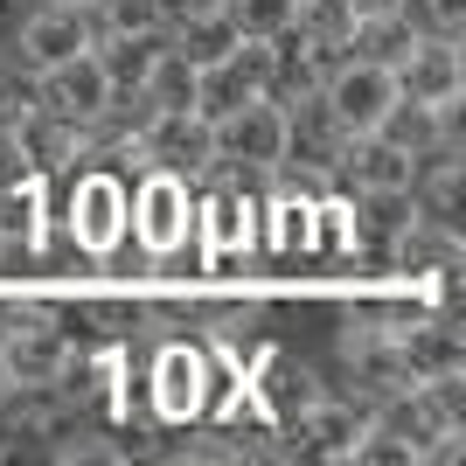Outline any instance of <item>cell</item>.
Here are the masks:
<instances>
[{"instance_id": "cell-29", "label": "cell", "mask_w": 466, "mask_h": 466, "mask_svg": "<svg viewBox=\"0 0 466 466\" xmlns=\"http://www.w3.org/2000/svg\"><path fill=\"white\" fill-rule=\"evenodd\" d=\"M7 390H15V376H7V355H0V397H7Z\"/></svg>"}, {"instance_id": "cell-4", "label": "cell", "mask_w": 466, "mask_h": 466, "mask_svg": "<svg viewBox=\"0 0 466 466\" xmlns=\"http://www.w3.org/2000/svg\"><path fill=\"white\" fill-rule=\"evenodd\" d=\"M216 167H230V175H279L286 167V105L272 91L244 97L216 118Z\"/></svg>"}, {"instance_id": "cell-15", "label": "cell", "mask_w": 466, "mask_h": 466, "mask_svg": "<svg viewBox=\"0 0 466 466\" xmlns=\"http://www.w3.org/2000/svg\"><path fill=\"white\" fill-rule=\"evenodd\" d=\"M244 383H251L258 410H265V418H279V425H286V418H299L313 397H328V390H320V376H313L307 362H292V355H272V349H265V362H258Z\"/></svg>"}, {"instance_id": "cell-28", "label": "cell", "mask_w": 466, "mask_h": 466, "mask_svg": "<svg viewBox=\"0 0 466 466\" xmlns=\"http://www.w3.org/2000/svg\"><path fill=\"white\" fill-rule=\"evenodd\" d=\"M349 7V21H370V15H404L410 0H341Z\"/></svg>"}, {"instance_id": "cell-6", "label": "cell", "mask_w": 466, "mask_h": 466, "mask_svg": "<svg viewBox=\"0 0 466 466\" xmlns=\"http://www.w3.org/2000/svg\"><path fill=\"white\" fill-rule=\"evenodd\" d=\"M97 42V28H91V0H42L35 15L21 21V35H15V63L21 70H56V63H70V56H84Z\"/></svg>"}, {"instance_id": "cell-30", "label": "cell", "mask_w": 466, "mask_h": 466, "mask_svg": "<svg viewBox=\"0 0 466 466\" xmlns=\"http://www.w3.org/2000/svg\"><path fill=\"white\" fill-rule=\"evenodd\" d=\"M0 258H7V244H0Z\"/></svg>"}, {"instance_id": "cell-5", "label": "cell", "mask_w": 466, "mask_h": 466, "mask_svg": "<svg viewBox=\"0 0 466 466\" xmlns=\"http://www.w3.org/2000/svg\"><path fill=\"white\" fill-rule=\"evenodd\" d=\"M320 105L341 118V133H376V126H383V112L397 105V70L349 49V56L320 77Z\"/></svg>"}, {"instance_id": "cell-3", "label": "cell", "mask_w": 466, "mask_h": 466, "mask_svg": "<svg viewBox=\"0 0 466 466\" xmlns=\"http://www.w3.org/2000/svg\"><path fill=\"white\" fill-rule=\"evenodd\" d=\"M139 167H167L181 181H209L216 175V118L195 105H154V118L133 139Z\"/></svg>"}, {"instance_id": "cell-9", "label": "cell", "mask_w": 466, "mask_h": 466, "mask_svg": "<svg viewBox=\"0 0 466 466\" xmlns=\"http://www.w3.org/2000/svg\"><path fill=\"white\" fill-rule=\"evenodd\" d=\"M466 265V244L460 230H452L446 216H425V209H410L397 230H390V272H404V286H418V279L431 272H460Z\"/></svg>"}, {"instance_id": "cell-22", "label": "cell", "mask_w": 466, "mask_h": 466, "mask_svg": "<svg viewBox=\"0 0 466 466\" xmlns=\"http://www.w3.org/2000/svg\"><path fill=\"white\" fill-rule=\"evenodd\" d=\"M139 91L154 97V105H195V63H181L167 49V35H160V56H154V70H147Z\"/></svg>"}, {"instance_id": "cell-2", "label": "cell", "mask_w": 466, "mask_h": 466, "mask_svg": "<svg viewBox=\"0 0 466 466\" xmlns=\"http://www.w3.org/2000/svg\"><path fill=\"white\" fill-rule=\"evenodd\" d=\"M126 237L147 258L188 244L195 237V181L167 175V167H139V181L126 188Z\"/></svg>"}, {"instance_id": "cell-8", "label": "cell", "mask_w": 466, "mask_h": 466, "mask_svg": "<svg viewBox=\"0 0 466 466\" xmlns=\"http://www.w3.org/2000/svg\"><path fill=\"white\" fill-rule=\"evenodd\" d=\"M334 349H341V362H349L355 390L362 397H390V390H410V370H404V355H397V334H383L376 320H362V313H341V328H334Z\"/></svg>"}, {"instance_id": "cell-11", "label": "cell", "mask_w": 466, "mask_h": 466, "mask_svg": "<svg viewBox=\"0 0 466 466\" xmlns=\"http://www.w3.org/2000/svg\"><path fill=\"white\" fill-rule=\"evenodd\" d=\"M397 91L418 97V105H452V97H466V56H460V35L431 28V35L410 42V56L397 63Z\"/></svg>"}, {"instance_id": "cell-19", "label": "cell", "mask_w": 466, "mask_h": 466, "mask_svg": "<svg viewBox=\"0 0 466 466\" xmlns=\"http://www.w3.org/2000/svg\"><path fill=\"white\" fill-rule=\"evenodd\" d=\"M418 35H425V28L410 21V7H404V15H370V21H349V49H355V56L390 63V70H397V63L410 56V42H418Z\"/></svg>"}, {"instance_id": "cell-13", "label": "cell", "mask_w": 466, "mask_h": 466, "mask_svg": "<svg viewBox=\"0 0 466 466\" xmlns=\"http://www.w3.org/2000/svg\"><path fill=\"white\" fill-rule=\"evenodd\" d=\"M410 175H418V154L390 147L383 133H355L341 154V181H355V195L370 202H410Z\"/></svg>"}, {"instance_id": "cell-25", "label": "cell", "mask_w": 466, "mask_h": 466, "mask_svg": "<svg viewBox=\"0 0 466 466\" xmlns=\"http://www.w3.org/2000/svg\"><path fill=\"white\" fill-rule=\"evenodd\" d=\"M15 181H35V175H28V160H21V139L0 126V188H15Z\"/></svg>"}, {"instance_id": "cell-14", "label": "cell", "mask_w": 466, "mask_h": 466, "mask_svg": "<svg viewBox=\"0 0 466 466\" xmlns=\"http://www.w3.org/2000/svg\"><path fill=\"white\" fill-rule=\"evenodd\" d=\"M397 355H404L410 383H439V376H466V334L452 313H418L404 334H397Z\"/></svg>"}, {"instance_id": "cell-1", "label": "cell", "mask_w": 466, "mask_h": 466, "mask_svg": "<svg viewBox=\"0 0 466 466\" xmlns=\"http://www.w3.org/2000/svg\"><path fill=\"white\" fill-rule=\"evenodd\" d=\"M63 237L77 244L84 258H105L126 244V175L112 160H91V167H70V202H63Z\"/></svg>"}, {"instance_id": "cell-27", "label": "cell", "mask_w": 466, "mask_h": 466, "mask_svg": "<svg viewBox=\"0 0 466 466\" xmlns=\"http://www.w3.org/2000/svg\"><path fill=\"white\" fill-rule=\"evenodd\" d=\"M425 15H431V28L460 35V28H466V0H425Z\"/></svg>"}, {"instance_id": "cell-10", "label": "cell", "mask_w": 466, "mask_h": 466, "mask_svg": "<svg viewBox=\"0 0 466 466\" xmlns=\"http://www.w3.org/2000/svg\"><path fill=\"white\" fill-rule=\"evenodd\" d=\"M147 383H154V418H167V425H188V418H202V404H209V355L188 349V341H167V349L154 355V370H147Z\"/></svg>"}, {"instance_id": "cell-26", "label": "cell", "mask_w": 466, "mask_h": 466, "mask_svg": "<svg viewBox=\"0 0 466 466\" xmlns=\"http://www.w3.org/2000/svg\"><path fill=\"white\" fill-rule=\"evenodd\" d=\"M223 0H160V35L167 28H181V21H195V15H216Z\"/></svg>"}, {"instance_id": "cell-17", "label": "cell", "mask_w": 466, "mask_h": 466, "mask_svg": "<svg viewBox=\"0 0 466 466\" xmlns=\"http://www.w3.org/2000/svg\"><path fill=\"white\" fill-rule=\"evenodd\" d=\"M15 139H21V160H28V175L35 181H49V175H70V167H77L84 160V147H77V126H70V118H56V112H28L15 126Z\"/></svg>"}, {"instance_id": "cell-16", "label": "cell", "mask_w": 466, "mask_h": 466, "mask_svg": "<svg viewBox=\"0 0 466 466\" xmlns=\"http://www.w3.org/2000/svg\"><path fill=\"white\" fill-rule=\"evenodd\" d=\"M70 349H77V341H70L56 320H42V328L15 334V341H0L15 390H56V376H63V362H70Z\"/></svg>"}, {"instance_id": "cell-12", "label": "cell", "mask_w": 466, "mask_h": 466, "mask_svg": "<svg viewBox=\"0 0 466 466\" xmlns=\"http://www.w3.org/2000/svg\"><path fill=\"white\" fill-rule=\"evenodd\" d=\"M35 105L42 112H56V118H70V126H91L105 105H112V77H105V63L84 49V56H70V63H56V70H42L35 77Z\"/></svg>"}, {"instance_id": "cell-23", "label": "cell", "mask_w": 466, "mask_h": 466, "mask_svg": "<svg viewBox=\"0 0 466 466\" xmlns=\"http://www.w3.org/2000/svg\"><path fill=\"white\" fill-rule=\"evenodd\" d=\"M223 15L237 21V35H286L299 21V0H223Z\"/></svg>"}, {"instance_id": "cell-18", "label": "cell", "mask_w": 466, "mask_h": 466, "mask_svg": "<svg viewBox=\"0 0 466 466\" xmlns=\"http://www.w3.org/2000/svg\"><path fill=\"white\" fill-rule=\"evenodd\" d=\"M237 21L216 7V15H195V21H181V28H167V49H175L181 63H195V70H209V63H223L237 49Z\"/></svg>"}, {"instance_id": "cell-7", "label": "cell", "mask_w": 466, "mask_h": 466, "mask_svg": "<svg viewBox=\"0 0 466 466\" xmlns=\"http://www.w3.org/2000/svg\"><path fill=\"white\" fill-rule=\"evenodd\" d=\"M349 139L355 133H341V118L320 105V91H307V97L286 105V167H299L307 181H341ZM286 167H279V175H286Z\"/></svg>"}, {"instance_id": "cell-20", "label": "cell", "mask_w": 466, "mask_h": 466, "mask_svg": "<svg viewBox=\"0 0 466 466\" xmlns=\"http://www.w3.org/2000/svg\"><path fill=\"white\" fill-rule=\"evenodd\" d=\"M91 56L105 63L112 91H139V84H147V70H154V56H160V35H97Z\"/></svg>"}, {"instance_id": "cell-21", "label": "cell", "mask_w": 466, "mask_h": 466, "mask_svg": "<svg viewBox=\"0 0 466 466\" xmlns=\"http://www.w3.org/2000/svg\"><path fill=\"white\" fill-rule=\"evenodd\" d=\"M97 35H160V0H91Z\"/></svg>"}, {"instance_id": "cell-24", "label": "cell", "mask_w": 466, "mask_h": 466, "mask_svg": "<svg viewBox=\"0 0 466 466\" xmlns=\"http://www.w3.org/2000/svg\"><path fill=\"white\" fill-rule=\"evenodd\" d=\"M28 112H35V70H21V63H0V126L15 133Z\"/></svg>"}]
</instances>
